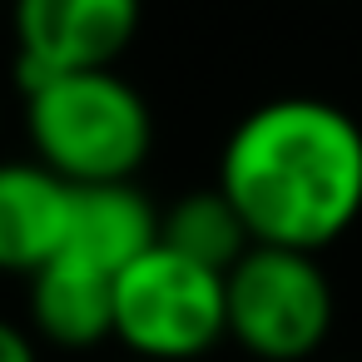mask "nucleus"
<instances>
[{
    "label": "nucleus",
    "mask_w": 362,
    "mask_h": 362,
    "mask_svg": "<svg viewBox=\"0 0 362 362\" xmlns=\"http://www.w3.org/2000/svg\"><path fill=\"white\" fill-rule=\"evenodd\" d=\"M218 194L253 243L322 253L362 214V129L313 95L268 100L233 124Z\"/></svg>",
    "instance_id": "1"
},
{
    "label": "nucleus",
    "mask_w": 362,
    "mask_h": 362,
    "mask_svg": "<svg viewBox=\"0 0 362 362\" xmlns=\"http://www.w3.org/2000/svg\"><path fill=\"white\" fill-rule=\"evenodd\" d=\"M25 134L65 184H124L154 149V115L115 70H75L25 90Z\"/></svg>",
    "instance_id": "2"
},
{
    "label": "nucleus",
    "mask_w": 362,
    "mask_h": 362,
    "mask_svg": "<svg viewBox=\"0 0 362 362\" xmlns=\"http://www.w3.org/2000/svg\"><path fill=\"white\" fill-rule=\"evenodd\" d=\"M115 337L139 362H194L228 337L223 273L154 243L115 278Z\"/></svg>",
    "instance_id": "3"
},
{
    "label": "nucleus",
    "mask_w": 362,
    "mask_h": 362,
    "mask_svg": "<svg viewBox=\"0 0 362 362\" xmlns=\"http://www.w3.org/2000/svg\"><path fill=\"white\" fill-rule=\"evenodd\" d=\"M228 337L258 362H303L332 332V283L317 253L253 243L223 273Z\"/></svg>",
    "instance_id": "4"
},
{
    "label": "nucleus",
    "mask_w": 362,
    "mask_h": 362,
    "mask_svg": "<svg viewBox=\"0 0 362 362\" xmlns=\"http://www.w3.org/2000/svg\"><path fill=\"white\" fill-rule=\"evenodd\" d=\"M144 0H11L21 95L50 75L115 70L139 35Z\"/></svg>",
    "instance_id": "5"
},
{
    "label": "nucleus",
    "mask_w": 362,
    "mask_h": 362,
    "mask_svg": "<svg viewBox=\"0 0 362 362\" xmlns=\"http://www.w3.org/2000/svg\"><path fill=\"white\" fill-rule=\"evenodd\" d=\"M75 184L50 174L40 159L0 164V273H40L70 233Z\"/></svg>",
    "instance_id": "6"
},
{
    "label": "nucleus",
    "mask_w": 362,
    "mask_h": 362,
    "mask_svg": "<svg viewBox=\"0 0 362 362\" xmlns=\"http://www.w3.org/2000/svg\"><path fill=\"white\" fill-rule=\"evenodd\" d=\"M154 243H159V214L134 189V179H124V184H85V189H75L70 233H65V248L55 258H70V263H80L90 273L119 278Z\"/></svg>",
    "instance_id": "7"
},
{
    "label": "nucleus",
    "mask_w": 362,
    "mask_h": 362,
    "mask_svg": "<svg viewBox=\"0 0 362 362\" xmlns=\"http://www.w3.org/2000/svg\"><path fill=\"white\" fill-rule=\"evenodd\" d=\"M30 317L55 347H95L115 337V278L50 258L30 273Z\"/></svg>",
    "instance_id": "8"
},
{
    "label": "nucleus",
    "mask_w": 362,
    "mask_h": 362,
    "mask_svg": "<svg viewBox=\"0 0 362 362\" xmlns=\"http://www.w3.org/2000/svg\"><path fill=\"white\" fill-rule=\"evenodd\" d=\"M159 243L184 253V258H194V263H204V268H214V273H228L253 248L243 218L218 194V184L214 189H194L179 204H169L159 214Z\"/></svg>",
    "instance_id": "9"
},
{
    "label": "nucleus",
    "mask_w": 362,
    "mask_h": 362,
    "mask_svg": "<svg viewBox=\"0 0 362 362\" xmlns=\"http://www.w3.org/2000/svg\"><path fill=\"white\" fill-rule=\"evenodd\" d=\"M0 362H40L35 342H30L16 322H6V317H0Z\"/></svg>",
    "instance_id": "10"
},
{
    "label": "nucleus",
    "mask_w": 362,
    "mask_h": 362,
    "mask_svg": "<svg viewBox=\"0 0 362 362\" xmlns=\"http://www.w3.org/2000/svg\"><path fill=\"white\" fill-rule=\"evenodd\" d=\"M129 362H139V357H129Z\"/></svg>",
    "instance_id": "11"
}]
</instances>
